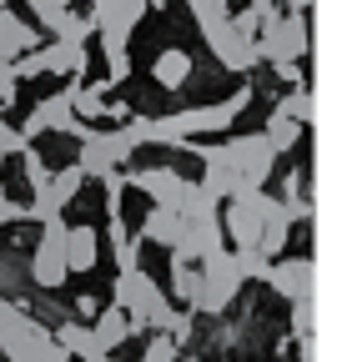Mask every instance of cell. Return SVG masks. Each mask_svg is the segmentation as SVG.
Masks as SVG:
<instances>
[{
  "label": "cell",
  "mask_w": 352,
  "mask_h": 362,
  "mask_svg": "<svg viewBox=\"0 0 352 362\" xmlns=\"http://www.w3.org/2000/svg\"><path fill=\"white\" fill-rule=\"evenodd\" d=\"M151 76H156L166 90L187 86V81H192V51H176V45H171V51H161V56L151 61Z\"/></svg>",
  "instance_id": "obj_21"
},
{
  "label": "cell",
  "mask_w": 352,
  "mask_h": 362,
  "mask_svg": "<svg viewBox=\"0 0 352 362\" xmlns=\"http://www.w3.org/2000/svg\"><path fill=\"white\" fill-rule=\"evenodd\" d=\"M146 6H166V0H146Z\"/></svg>",
  "instance_id": "obj_42"
},
{
  "label": "cell",
  "mask_w": 352,
  "mask_h": 362,
  "mask_svg": "<svg viewBox=\"0 0 352 362\" xmlns=\"http://www.w3.org/2000/svg\"><path fill=\"white\" fill-rule=\"evenodd\" d=\"M201 161H206V176H201V187L216 197V202H232L242 192H252L247 181H242V166L232 161L227 146H201Z\"/></svg>",
  "instance_id": "obj_10"
},
{
  "label": "cell",
  "mask_w": 352,
  "mask_h": 362,
  "mask_svg": "<svg viewBox=\"0 0 352 362\" xmlns=\"http://www.w3.org/2000/svg\"><path fill=\"white\" fill-rule=\"evenodd\" d=\"M91 362H116V357H111V352H96V357H91Z\"/></svg>",
  "instance_id": "obj_41"
},
{
  "label": "cell",
  "mask_w": 352,
  "mask_h": 362,
  "mask_svg": "<svg viewBox=\"0 0 352 362\" xmlns=\"http://www.w3.org/2000/svg\"><path fill=\"white\" fill-rule=\"evenodd\" d=\"M96 25H91V16H76V11H66L61 21H56V30H51V40H76V45H86V35H91Z\"/></svg>",
  "instance_id": "obj_28"
},
{
  "label": "cell",
  "mask_w": 352,
  "mask_h": 362,
  "mask_svg": "<svg viewBox=\"0 0 352 362\" xmlns=\"http://www.w3.org/2000/svg\"><path fill=\"white\" fill-rule=\"evenodd\" d=\"M201 35H206L211 56L222 61L227 71H237V76H252V71L262 66V61H257V35L237 30V21H232V16H227V21H216V25H206Z\"/></svg>",
  "instance_id": "obj_7"
},
{
  "label": "cell",
  "mask_w": 352,
  "mask_h": 362,
  "mask_svg": "<svg viewBox=\"0 0 352 362\" xmlns=\"http://www.w3.org/2000/svg\"><path fill=\"white\" fill-rule=\"evenodd\" d=\"M20 317H25V312H20V307H16L11 297H0V332H6L11 322H20Z\"/></svg>",
  "instance_id": "obj_38"
},
{
  "label": "cell",
  "mask_w": 352,
  "mask_h": 362,
  "mask_svg": "<svg viewBox=\"0 0 352 362\" xmlns=\"http://www.w3.org/2000/svg\"><path fill=\"white\" fill-rule=\"evenodd\" d=\"M11 221H25V206L6 197V187H0V226H11Z\"/></svg>",
  "instance_id": "obj_36"
},
{
  "label": "cell",
  "mask_w": 352,
  "mask_h": 362,
  "mask_svg": "<svg viewBox=\"0 0 352 362\" xmlns=\"http://www.w3.org/2000/svg\"><path fill=\"white\" fill-rule=\"evenodd\" d=\"M187 6H192V21L206 30V25H216V21H227L232 11H227V0H187Z\"/></svg>",
  "instance_id": "obj_31"
},
{
  "label": "cell",
  "mask_w": 352,
  "mask_h": 362,
  "mask_svg": "<svg viewBox=\"0 0 352 362\" xmlns=\"http://www.w3.org/2000/svg\"><path fill=\"white\" fill-rule=\"evenodd\" d=\"M40 61H46V71H56L66 81H86V45H76V40H51L40 51Z\"/></svg>",
  "instance_id": "obj_18"
},
{
  "label": "cell",
  "mask_w": 352,
  "mask_h": 362,
  "mask_svg": "<svg viewBox=\"0 0 352 362\" xmlns=\"http://www.w3.org/2000/svg\"><path fill=\"white\" fill-rule=\"evenodd\" d=\"M0 161H6V156H0Z\"/></svg>",
  "instance_id": "obj_44"
},
{
  "label": "cell",
  "mask_w": 352,
  "mask_h": 362,
  "mask_svg": "<svg viewBox=\"0 0 352 362\" xmlns=\"http://www.w3.org/2000/svg\"><path fill=\"white\" fill-rule=\"evenodd\" d=\"M146 0H91V25L101 30V45H126L131 30L146 21Z\"/></svg>",
  "instance_id": "obj_8"
},
{
  "label": "cell",
  "mask_w": 352,
  "mask_h": 362,
  "mask_svg": "<svg viewBox=\"0 0 352 362\" xmlns=\"http://www.w3.org/2000/svg\"><path fill=\"white\" fill-rule=\"evenodd\" d=\"M182 247L192 252V262L211 257L216 247H227V232H222V211H216V216H196V221H187V232H182Z\"/></svg>",
  "instance_id": "obj_15"
},
{
  "label": "cell",
  "mask_w": 352,
  "mask_h": 362,
  "mask_svg": "<svg viewBox=\"0 0 352 362\" xmlns=\"http://www.w3.org/2000/svg\"><path fill=\"white\" fill-rule=\"evenodd\" d=\"M35 197H30V206H25V221H51V216H61L66 206L56 202V192H51V181H40V187H30Z\"/></svg>",
  "instance_id": "obj_26"
},
{
  "label": "cell",
  "mask_w": 352,
  "mask_h": 362,
  "mask_svg": "<svg viewBox=\"0 0 352 362\" xmlns=\"http://www.w3.org/2000/svg\"><path fill=\"white\" fill-rule=\"evenodd\" d=\"M66 277H71V267H66V221L51 216V221H40V242L30 252V282L56 292Z\"/></svg>",
  "instance_id": "obj_4"
},
{
  "label": "cell",
  "mask_w": 352,
  "mask_h": 362,
  "mask_svg": "<svg viewBox=\"0 0 352 362\" xmlns=\"http://www.w3.org/2000/svg\"><path fill=\"white\" fill-rule=\"evenodd\" d=\"M176 352H182V342H176L171 332H151V342H146V357H141V362H176Z\"/></svg>",
  "instance_id": "obj_32"
},
{
  "label": "cell",
  "mask_w": 352,
  "mask_h": 362,
  "mask_svg": "<svg viewBox=\"0 0 352 362\" xmlns=\"http://www.w3.org/2000/svg\"><path fill=\"white\" fill-rule=\"evenodd\" d=\"M252 101V86H242L232 101H216V106H196V111H176V121H182V136H201V131H227L242 106Z\"/></svg>",
  "instance_id": "obj_11"
},
{
  "label": "cell",
  "mask_w": 352,
  "mask_h": 362,
  "mask_svg": "<svg viewBox=\"0 0 352 362\" xmlns=\"http://www.w3.org/2000/svg\"><path fill=\"white\" fill-rule=\"evenodd\" d=\"M91 337H96V347H106V352H116L126 337H136V332H131V317L111 302V307H101L96 312V322H91Z\"/></svg>",
  "instance_id": "obj_20"
},
{
  "label": "cell",
  "mask_w": 352,
  "mask_h": 362,
  "mask_svg": "<svg viewBox=\"0 0 352 362\" xmlns=\"http://www.w3.org/2000/svg\"><path fill=\"white\" fill-rule=\"evenodd\" d=\"M96 257H101L96 226H66V267H71V272H91Z\"/></svg>",
  "instance_id": "obj_19"
},
{
  "label": "cell",
  "mask_w": 352,
  "mask_h": 362,
  "mask_svg": "<svg viewBox=\"0 0 352 362\" xmlns=\"http://www.w3.org/2000/svg\"><path fill=\"white\" fill-rule=\"evenodd\" d=\"M277 111H287L297 126H312L317 121V101H312V90H307V86H292L287 96L277 101Z\"/></svg>",
  "instance_id": "obj_25"
},
{
  "label": "cell",
  "mask_w": 352,
  "mask_h": 362,
  "mask_svg": "<svg viewBox=\"0 0 352 362\" xmlns=\"http://www.w3.org/2000/svg\"><path fill=\"white\" fill-rule=\"evenodd\" d=\"M302 131H307V126H297L287 111H272V116H267V126H262V136H267V146H272L277 156H282V151H292V146L302 141Z\"/></svg>",
  "instance_id": "obj_22"
},
{
  "label": "cell",
  "mask_w": 352,
  "mask_h": 362,
  "mask_svg": "<svg viewBox=\"0 0 352 362\" xmlns=\"http://www.w3.org/2000/svg\"><path fill=\"white\" fill-rule=\"evenodd\" d=\"M35 40H40V30H35L30 21L11 16V11H0V61H16V56L35 51Z\"/></svg>",
  "instance_id": "obj_17"
},
{
  "label": "cell",
  "mask_w": 352,
  "mask_h": 362,
  "mask_svg": "<svg viewBox=\"0 0 352 362\" xmlns=\"http://www.w3.org/2000/svg\"><path fill=\"white\" fill-rule=\"evenodd\" d=\"M0 11H6V0H0Z\"/></svg>",
  "instance_id": "obj_43"
},
{
  "label": "cell",
  "mask_w": 352,
  "mask_h": 362,
  "mask_svg": "<svg viewBox=\"0 0 352 362\" xmlns=\"http://www.w3.org/2000/svg\"><path fill=\"white\" fill-rule=\"evenodd\" d=\"M40 131H46V121H40V116L30 111V116L20 121V136H25V141H35V136H40Z\"/></svg>",
  "instance_id": "obj_39"
},
{
  "label": "cell",
  "mask_w": 352,
  "mask_h": 362,
  "mask_svg": "<svg viewBox=\"0 0 352 362\" xmlns=\"http://www.w3.org/2000/svg\"><path fill=\"white\" fill-rule=\"evenodd\" d=\"M81 187H86V171H81L76 161H71V166H61V171L51 176V192H56V202H61V206H66V202H76V192H81Z\"/></svg>",
  "instance_id": "obj_27"
},
{
  "label": "cell",
  "mask_w": 352,
  "mask_h": 362,
  "mask_svg": "<svg viewBox=\"0 0 352 362\" xmlns=\"http://www.w3.org/2000/svg\"><path fill=\"white\" fill-rule=\"evenodd\" d=\"M227 151H232V161L242 166V181H247V187H267V181H272L277 151L267 146V136H262V131H252V136H232Z\"/></svg>",
  "instance_id": "obj_9"
},
{
  "label": "cell",
  "mask_w": 352,
  "mask_h": 362,
  "mask_svg": "<svg viewBox=\"0 0 352 362\" xmlns=\"http://www.w3.org/2000/svg\"><path fill=\"white\" fill-rule=\"evenodd\" d=\"M20 146H30V141H25L11 121H0V156H20Z\"/></svg>",
  "instance_id": "obj_34"
},
{
  "label": "cell",
  "mask_w": 352,
  "mask_h": 362,
  "mask_svg": "<svg viewBox=\"0 0 352 362\" xmlns=\"http://www.w3.org/2000/svg\"><path fill=\"white\" fill-rule=\"evenodd\" d=\"M121 176H126V187H141L151 197V206H176V197L187 187V176L171 166H131V171L121 166Z\"/></svg>",
  "instance_id": "obj_12"
},
{
  "label": "cell",
  "mask_w": 352,
  "mask_h": 362,
  "mask_svg": "<svg viewBox=\"0 0 352 362\" xmlns=\"http://www.w3.org/2000/svg\"><path fill=\"white\" fill-rule=\"evenodd\" d=\"M0 352H6L11 362H71L66 347L40 322H30V317H20V322H11L6 332H0Z\"/></svg>",
  "instance_id": "obj_5"
},
{
  "label": "cell",
  "mask_w": 352,
  "mask_h": 362,
  "mask_svg": "<svg viewBox=\"0 0 352 362\" xmlns=\"http://www.w3.org/2000/svg\"><path fill=\"white\" fill-rule=\"evenodd\" d=\"M131 151H136V146H131V136L116 126V131H91V136H86V141H81V156H76V166L86 171V181H101L106 171H121L126 161H131Z\"/></svg>",
  "instance_id": "obj_6"
},
{
  "label": "cell",
  "mask_w": 352,
  "mask_h": 362,
  "mask_svg": "<svg viewBox=\"0 0 352 362\" xmlns=\"http://www.w3.org/2000/svg\"><path fill=\"white\" fill-rule=\"evenodd\" d=\"M196 267H201V302H196V312H227L237 302L242 282H247L242 267H237V257H232V247H216Z\"/></svg>",
  "instance_id": "obj_3"
},
{
  "label": "cell",
  "mask_w": 352,
  "mask_h": 362,
  "mask_svg": "<svg viewBox=\"0 0 352 362\" xmlns=\"http://www.w3.org/2000/svg\"><path fill=\"white\" fill-rule=\"evenodd\" d=\"M11 101H16V66L0 61V111H6Z\"/></svg>",
  "instance_id": "obj_35"
},
{
  "label": "cell",
  "mask_w": 352,
  "mask_h": 362,
  "mask_svg": "<svg viewBox=\"0 0 352 362\" xmlns=\"http://www.w3.org/2000/svg\"><path fill=\"white\" fill-rule=\"evenodd\" d=\"M101 51H106V86H121L131 76V51L126 45H101Z\"/></svg>",
  "instance_id": "obj_29"
},
{
  "label": "cell",
  "mask_w": 352,
  "mask_h": 362,
  "mask_svg": "<svg viewBox=\"0 0 352 362\" xmlns=\"http://www.w3.org/2000/svg\"><path fill=\"white\" fill-rule=\"evenodd\" d=\"M262 282H267L277 297H312V257H292V262H267L262 272Z\"/></svg>",
  "instance_id": "obj_13"
},
{
  "label": "cell",
  "mask_w": 352,
  "mask_h": 362,
  "mask_svg": "<svg viewBox=\"0 0 352 362\" xmlns=\"http://www.w3.org/2000/svg\"><path fill=\"white\" fill-rule=\"evenodd\" d=\"M111 302L131 317V332H171L176 322H182V312L171 307V297L146 277L141 267H121V272H116Z\"/></svg>",
  "instance_id": "obj_1"
},
{
  "label": "cell",
  "mask_w": 352,
  "mask_h": 362,
  "mask_svg": "<svg viewBox=\"0 0 352 362\" xmlns=\"http://www.w3.org/2000/svg\"><path fill=\"white\" fill-rule=\"evenodd\" d=\"M61 347H66V357H81V362H91L96 352H106V347H96V337H91V327L86 322H66L61 332H51Z\"/></svg>",
  "instance_id": "obj_23"
},
{
  "label": "cell",
  "mask_w": 352,
  "mask_h": 362,
  "mask_svg": "<svg viewBox=\"0 0 352 362\" xmlns=\"http://www.w3.org/2000/svg\"><path fill=\"white\" fill-rule=\"evenodd\" d=\"M111 252H116V267H136V242H131V237L111 242Z\"/></svg>",
  "instance_id": "obj_37"
},
{
  "label": "cell",
  "mask_w": 352,
  "mask_h": 362,
  "mask_svg": "<svg viewBox=\"0 0 352 362\" xmlns=\"http://www.w3.org/2000/svg\"><path fill=\"white\" fill-rule=\"evenodd\" d=\"M71 11V0H30V16H35V25L40 30H56V21Z\"/></svg>",
  "instance_id": "obj_30"
},
{
  "label": "cell",
  "mask_w": 352,
  "mask_h": 362,
  "mask_svg": "<svg viewBox=\"0 0 352 362\" xmlns=\"http://www.w3.org/2000/svg\"><path fill=\"white\" fill-rule=\"evenodd\" d=\"M312 51V35H307V11H292V16H267L257 25V61L262 66H292Z\"/></svg>",
  "instance_id": "obj_2"
},
{
  "label": "cell",
  "mask_w": 352,
  "mask_h": 362,
  "mask_svg": "<svg viewBox=\"0 0 352 362\" xmlns=\"http://www.w3.org/2000/svg\"><path fill=\"white\" fill-rule=\"evenodd\" d=\"M182 232H187V216L176 206H151L141 221V242H156V247H176Z\"/></svg>",
  "instance_id": "obj_16"
},
{
  "label": "cell",
  "mask_w": 352,
  "mask_h": 362,
  "mask_svg": "<svg viewBox=\"0 0 352 362\" xmlns=\"http://www.w3.org/2000/svg\"><path fill=\"white\" fill-rule=\"evenodd\" d=\"M292 337L297 342L312 337V297H292Z\"/></svg>",
  "instance_id": "obj_33"
},
{
  "label": "cell",
  "mask_w": 352,
  "mask_h": 362,
  "mask_svg": "<svg viewBox=\"0 0 352 362\" xmlns=\"http://www.w3.org/2000/svg\"><path fill=\"white\" fill-rule=\"evenodd\" d=\"M176 211H182L187 221H196V216H216V211H222V202H216V197L201 187V181H196V187L187 181V187H182V197H176Z\"/></svg>",
  "instance_id": "obj_24"
},
{
  "label": "cell",
  "mask_w": 352,
  "mask_h": 362,
  "mask_svg": "<svg viewBox=\"0 0 352 362\" xmlns=\"http://www.w3.org/2000/svg\"><path fill=\"white\" fill-rule=\"evenodd\" d=\"M35 116L46 121V131H66V136H81V141H86V136L96 131V126L86 121V116H76V106H71V96H66V90H56V96H46V101L35 106Z\"/></svg>",
  "instance_id": "obj_14"
},
{
  "label": "cell",
  "mask_w": 352,
  "mask_h": 362,
  "mask_svg": "<svg viewBox=\"0 0 352 362\" xmlns=\"http://www.w3.org/2000/svg\"><path fill=\"white\" fill-rule=\"evenodd\" d=\"M307 6H312V0H287V11H307Z\"/></svg>",
  "instance_id": "obj_40"
}]
</instances>
